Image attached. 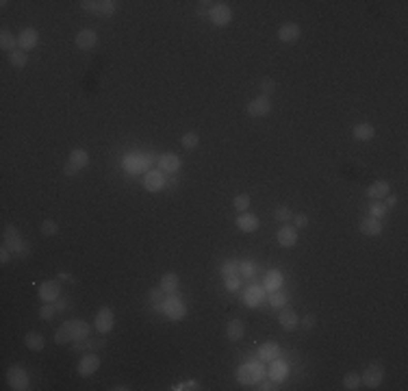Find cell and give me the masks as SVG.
Wrapping results in <instances>:
<instances>
[{
    "label": "cell",
    "instance_id": "4fadbf2b",
    "mask_svg": "<svg viewBox=\"0 0 408 391\" xmlns=\"http://www.w3.org/2000/svg\"><path fill=\"white\" fill-rule=\"evenodd\" d=\"M157 165L163 174H174V172H178V167H181V159H178V154L167 152V154H161Z\"/></svg>",
    "mask_w": 408,
    "mask_h": 391
},
{
    "label": "cell",
    "instance_id": "bcb514c9",
    "mask_svg": "<svg viewBox=\"0 0 408 391\" xmlns=\"http://www.w3.org/2000/svg\"><path fill=\"white\" fill-rule=\"evenodd\" d=\"M274 89H276L274 78H263V80H260V92H263V96L274 94Z\"/></svg>",
    "mask_w": 408,
    "mask_h": 391
},
{
    "label": "cell",
    "instance_id": "d4e9b609",
    "mask_svg": "<svg viewBox=\"0 0 408 391\" xmlns=\"http://www.w3.org/2000/svg\"><path fill=\"white\" fill-rule=\"evenodd\" d=\"M258 217L256 215H252V213H241L239 217H237V228L239 231H243V233H252V231H256L258 228Z\"/></svg>",
    "mask_w": 408,
    "mask_h": 391
},
{
    "label": "cell",
    "instance_id": "7a4b0ae2",
    "mask_svg": "<svg viewBox=\"0 0 408 391\" xmlns=\"http://www.w3.org/2000/svg\"><path fill=\"white\" fill-rule=\"evenodd\" d=\"M3 246L9 248L13 255L20 257V259H26L31 255V250H33L31 243L22 239V235L18 233V228H15V226H7L5 228V233H3Z\"/></svg>",
    "mask_w": 408,
    "mask_h": 391
},
{
    "label": "cell",
    "instance_id": "484cf974",
    "mask_svg": "<svg viewBox=\"0 0 408 391\" xmlns=\"http://www.w3.org/2000/svg\"><path fill=\"white\" fill-rule=\"evenodd\" d=\"M243 332H246V326H243L241 320H230L226 326V337L230 341H239L243 337Z\"/></svg>",
    "mask_w": 408,
    "mask_h": 391
},
{
    "label": "cell",
    "instance_id": "e575fe53",
    "mask_svg": "<svg viewBox=\"0 0 408 391\" xmlns=\"http://www.w3.org/2000/svg\"><path fill=\"white\" fill-rule=\"evenodd\" d=\"M343 387L349 389V391L358 389V387H361V374H354V372L345 374V376H343Z\"/></svg>",
    "mask_w": 408,
    "mask_h": 391
},
{
    "label": "cell",
    "instance_id": "8992f818",
    "mask_svg": "<svg viewBox=\"0 0 408 391\" xmlns=\"http://www.w3.org/2000/svg\"><path fill=\"white\" fill-rule=\"evenodd\" d=\"M161 306H163V313H165L169 320H183L185 317V313H187V306H185V302L178 296H174V293H169V296L163 300L161 302Z\"/></svg>",
    "mask_w": 408,
    "mask_h": 391
},
{
    "label": "cell",
    "instance_id": "d590c367",
    "mask_svg": "<svg viewBox=\"0 0 408 391\" xmlns=\"http://www.w3.org/2000/svg\"><path fill=\"white\" fill-rule=\"evenodd\" d=\"M269 302H272V306H276V309H282L284 304H287V293H284L282 289L272 291V296H269Z\"/></svg>",
    "mask_w": 408,
    "mask_h": 391
},
{
    "label": "cell",
    "instance_id": "d6986e66",
    "mask_svg": "<svg viewBox=\"0 0 408 391\" xmlns=\"http://www.w3.org/2000/svg\"><path fill=\"white\" fill-rule=\"evenodd\" d=\"M276 239H278L280 246L284 248H293L298 243V231L293 226H282L278 233H276Z\"/></svg>",
    "mask_w": 408,
    "mask_h": 391
},
{
    "label": "cell",
    "instance_id": "44dd1931",
    "mask_svg": "<svg viewBox=\"0 0 408 391\" xmlns=\"http://www.w3.org/2000/svg\"><path fill=\"white\" fill-rule=\"evenodd\" d=\"M361 233L367 235V237H378L382 233V224L378 217H365L361 219Z\"/></svg>",
    "mask_w": 408,
    "mask_h": 391
},
{
    "label": "cell",
    "instance_id": "f35d334b",
    "mask_svg": "<svg viewBox=\"0 0 408 391\" xmlns=\"http://www.w3.org/2000/svg\"><path fill=\"white\" fill-rule=\"evenodd\" d=\"M222 274L226 276H239V261H226L222 265Z\"/></svg>",
    "mask_w": 408,
    "mask_h": 391
},
{
    "label": "cell",
    "instance_id": "f546056e",
    "mask_svg": "<svg viewBox=\"0 0 408 391\" xmlns=\"http://www.w3.org/2000/svg\"><path fill=\"white\" fill-rule=\"evenodd\" d=\"M72 165H76L78 170H83V167H87L89 165V154H87V150H83V148H76V150H72L70 152V159H68Z\"/></svg>",
    "mask_w": 408,
    "mask_h": 391
},
{
    "label": "cell",
    "instance_id": "ba28073f",
    "mask_svg": "<svg viewBox=\"0 0 408 391\" xmlns=\"http://www.w3.org/2000/svg\"><path fill=\"white\" fill-rule=\"evenodd\" d=\"M382 378H385V370H382V365L380 363H371V365H367V370L363 372L361 382L365 387H369V389H376V387H380Z\"/></svg>",
    "mask_w": 408,
    "mask_h": 391
},
{
    "label": "cell",
    "instance_id": "e0dca14e",
    "mask_svg": "<svg viewBox=\"0 0 408 391\" xmlns=\"http://www.w3.org/2000/svg\"><path fill=\"white\" fill-rule=\"evenodd\" d=\"M278 39L282 44H296L300 39V26L298 24H293V22L282 24L280 31H278Z\"/></svg>",
    "mask_w": 408,
    "mask_h": 391
},
{
    "label": "cell",
    "instance_id": "d6a6232c",
    "mask_svg": "<svg viewBox=\"0 0 408 391\" xmlns=\"http://www.w3.org/2000/svg\"><path fill=\"white\" fill-rule=\"evenodd\" d=\"M9 63L13 65V68H24V65L28 63V57H26L24 50H13L9 54Z\"/></svg>",
    "mask_w": 408,
    "mask_h": 391
},
{
    "label": "cell",
    "instance_id": "ffe728a7",
    "mask_svg": "<svg viewBox=\"0 0 408 391\" xmlns=\"http://www.w3.org/2000/svg\"><path fill=\"white\" fill-rule=\"evenodd\" d=\"M243 300H246L248 306H258L265 300V289L256 287V285H250V287L246 289V293H243Z\"/></svg>",
    "mask_w": 408,
    "mask_h": 391
},
{
    "label": "cell",
    "instance_id": "f5cc1de1",
    "mask_svg": "<svg viewBox=\"0 0 408 391\" xmlns=\"http://www.w3.org/2000/svg\"><path fill=\"white\" fill-rule=\"evenodd\" d=\"M293 222H296V228H302L308 224V217L304 213H298V215H293Z\"/></svg>",
    "mask_w": 408,
    "mask_h": 391
},
{
    "label": "cell",
    "instance_id": "ac0fdd59",
    "mask_svg": "<svg viewBox=\"0 0 408 391\" xmlns=\"http://www.w3.org/2000/svg\"><path fill=\"white\" fill-rule=\"evenodd\" d=\"M37 42H39V35H37L35 29H24L20 35H18V46L22 48L24 52H26V50H33V48L37 46Z\"/></svg>",
    "mask_w": 408,
    "mask_h": 391
},
{
    "label": "cell",
    "instance_id": "30bf717a",
    "mask_svg": "<svg viewBox=\"0 0 408 391\" xmlns=\"http://www.w3.org/2000/svg\"><path fill=\"white\" fill-rule=\"evenodd\" d=\"M209 18L215 26H226V24H230V20H232V11L228 5L219 3V5H213V9L209 11Z\"/></svg>",
    "mask_w": 408,
    "mask_h": 391
},
{
    "label": "cell",
    "instance_id": "91938a15",
    "mask_svg": "<svg viewBox=\"0 0 408 391\" xmlns=\"http://www.w3.org/2000/svg\"><path fill=\"white\" fill-rule=\"evenodd\" d=\"M174 389H198V382H195V380H189V382H185V385H178V387H174Z\"/></svg>",
    "mask_w": 408,
    "mask_h": 391
},
{
    "label": "cell",
    "instance_id": "ab89813d",
    "mask_svg": "<svg viewBox=\"0 0 408 391\" xmlns=\"http://www.w3.org/2000/svg\"><path fill=\"white\" fill-rule=\"evenodd\" d=\"M118 3L115 0H100V15H113L118 11Z\"/></svg>",
    "mask_w": 408,
    "mask_h": 391
},
{
    "label": "cell",
    "instance_id": "9c48e42d",
    "mask_svg": "<svg viewBox=\"0 0 408 391\" xmlns=\"http://www.w3.org/2000/svg\"><path fill=\"white\" fill-rule=\"evenodd\" d=\"M165 183H167V178H165V174L161 172V170H148V172L143 174V187L148 191H161L163 187H165Z\"/></svg>",
    "mask_w": 408,
    "mask_h": 391
},
{
    "label": "cell",
    "instance_id": "6da1fadb",
    "mask_svg": "<svg viewBox=\"0 0 408 391\" xmlns=\"http://www.w3.org/2000/svg\"><path fill=\"white\" fill-rule=\"evenodd\" d=\"M89 330L92 328H89L87 322H83V320H68L65 324L59 326V330H56V335H54V341L59 346L74 344V341H78V339L89 337Z\"/></svg>",
    "mask_w": 408,
    "mask_h": 391
},
{
    "label": "cell",
    "instance_id": "94428289",
    "mask_svg": "<svg viewBox=\"0 0 408 391\" xmlns=\"http://www.w3.org/2000/svg\"><path fill=\"white\" fill-rule=\"evenodd\" d=\"M59 281H74V278H72V276H70V274H65V272H61V274H59Z\"/></svg>",
    "mask_w": 408,
    "mask_h": 391
},
{
    "label": "cell",
    "instance_id": "7402d4cb",
    "mask_svg": "<svg viewBox=\"0 0 408 391\" xmlns=\"http://www.w3.org/2000/svg\"><path fill=\"white\" fill-rule=\"evenodd\" d=\"M258 358L265 363H272L278 358V344H274V341H265V344H260L258 348Z\"/></svg>",
    "mask_w": 408,
    "mask_h": 391
},
{
    "label": "cell",
    "instance_id": "277c9868",
    "mask_svg": "<svg viewBox=\"0 0 408 391\" xmlns=\"http://www.w3.org/2000/svg\"><path fill=\"white\" fill-rule=\"evenodd\" d=\"M235 376L241 385H256V382L265 378V370L260 363H248V365H241V368L235 372Z\"/></svg>",
    "mask_w": 408,
    "mask_h": 391
},
{
    "label": "cell",
    "instance_id": "11a10c76",
    "mask_svg": "<svg viewBox=\"0 0 408 391\" xmlns=\"http://www.w3.org/2000/svg\"><path fill=\"white\" fill-rule=\"evenodd\" d=\"M9 248H5L3 246V250H0V263H3V265H7V263H9Z\"/></svg>",
    "mask_w": 408,
    "mask_h": 391
},
{
    "label": "cell",
    "instance_id": "8d00e7d4",
    "mask_svg": "<svg viewBox=\"0 0 408 391\" xmlns=\"http://www.w3.org/2000/svg\"><path fill=\"white\" fill-rule=\"evenodd\" d=\"M54 313H59V311H56V306H54V302H44V306L39 309V317L46 320V322H50L52 317H54Z\"/></svg>",
    "mask_w": 408,
    "mask_h": 391
},
{
    "label": "cell",
    "instance_id": "f1b7e54d",
    "mask_svg": "<svg viewBox=\"0 0 408 391\" xmlns=\"http://www.w3.org/2000/svg\"><path fill=\"white\" fill-rule=\"evenodd\" d=\"M24 344H26V348H31L33 352H42L46 346V339H44V335H39V332H28V335L24 337Z\"/></svg>",
    "mask_w": 408,
    "mask_h": 391
},
{
    "label": "cell",
    "instance_id": "7c38bea8",
    "mask_svg": "<svg viewBox=\"0 0 408 391\" xmlns=\"http://www.w3.org/2000/svg\"><path fill=\"white\" fill-rule=\"evenodd\" d=\"M59 293H61V287L56 281H46L39 285V300L42 302H56Z\"/></svg>",
    "mask_w": 408,
    "mask_h": 391
},
{
    "label": "cell",
    "instance_id": "f6af8a7d",
    "mask_svg": "<svg viewBox=\"0 0 408 391\" xmlns=\"http://www.w3.org/2000/svg\"><path fill=\"white\" fill-rule=\"evenodd\" d=\"M80 7L87 11V13H94V15H100V3L98 0H83Z\"/></svg>",
    "mask_w": 408,
    "mask_h": 391
},
{
    "label": "cell",
    "instance_id": "60d3db41",
    "mask_svg": "<svg viewBox=\"0 0 408 391\" xmlns=\"http://www.w3.org/2000/svg\"><path fill=\"white\" fill-rule=\"evenodd\" d=\"M258 272V267L254 263H239V276L241 278H252Z\"/></svg>",
    "mask_w": 408,
    "mask_h": 391
},
{
    "label": "cell",
    "instance_id": "83f0119b",
    "mask_svg": "<svg viewBox=\"0 0 408 391\" xmlns=\"http://www.w3.org/2000/svg\"><path fill=\"white\" fill-rule=\"evenodd\" d=\"M282 287V274L278 270H272L265 274V289L272 293V291H278Z\"/></svg>",
    "mask_w": 408,
    "mask_h": 391
},
{
    "label": "cell",
    "instance_id": "603a6c76",
    "mask_svg": "<svg viewBox=\"0 0 408 391\" xmlns=\"http://www.w3.org/2000/svg\"><path fill=\"white\" fill-rule=\"evenodd\" d=\"M389 183L387 181H376V183H371L369 187H367V196L369 198H373V200H385L387 196H389Z\"/></svg>",
    "mask_w": 408,
    "mask_h": 391
},
{
    "label": "cell",
    "instance_id": "6f0895ef",
    "mask_svg": "<svg viewBox=\"0 0 408 391\" xmlns=\"http://www.w3.org/2000/svg\"><path fill=\"white\" fill-rule=\"evenodd\" d=\"M54 306H56V311H65V309H70V302L68 300H56Z\"/></svg>",
    "mask_w": 408,
    "mask_h": 391
},
{
    "label": "cell",
    "instance_id": "816d5d0a",
    "mask_svg": "<svg viewBox=\"0 0 408 391\" xmlns=\"http://www.w3.org/2000/svg\"><path fill=\"white\" fill-rule=\"evenodd\" d=\"M385 211H387V207H385V205H382V202L378 200L376 205L371 207V217H378V219H380L382 215H385Z\"/></svg>",
    "mask_w": 408,
    "mask_h": 391
},
{
    "label": "cell",
    "instance_id": "4dcf8cb0",
    "mask_svg": "<svg viewBox=\"0 0 408 391\" xmlns=\"http://www.w3.org/2000/svg\"><path fill=\"white\" fill-rule=\"evenodd\" d=\"M15 44H18V37H13V33L9 31V29H3L0 31V48H3L5 52H13V48H15Z\"/></svg>",
    "mask_w": 408,
    "mask_h": 391
},
{
    "label": "cell",
    "instance_id": "ee69618b",
    "mask_svg": "<svg viewBox=\"0 0 408 391\" xmlns=\"http://www.w3.org/2000/svg\"><path fill=\"white\" fill-rule=\"evenodd\" d=\"M274 217L278 219V222H289V219L293 217V213H291V209H289V207H276Z\"/></svg>",
    "mask_w": 408,
    "mask_h": 391
},
{
    "label": "cell",
    "instance_id": "5bb4252c",
    "mask_svg": "<svg viewBox=\"0 0 408 391\" xmlns=\"http://www.w3.org/2000/svg\"><path fill=\"white\" fill-rule=\"evenodd\" d=\"M100 368V356L98 354H85L83 358L78 361V374L83 378H87V376H92V374Z\"/></svg>",
    "mask_w": 408,
    "mask_h": 391
},
{
    "label": "cell",
    "instance_id": "681fc988",
    "mask_svg": "<svg viewBox=\"0 0 408 391\" xmlns=\"http://www.w3.org/2000/svg\"><path fill=\"white\" fill-rule=\"evenodd\" d=\"M241 285V276H226V287L230 291H237Z\"/></svg>",
    "mask_w": 408,
    "mask_h": 391
},
{
    "label": "cell",
    "instance_id": "5b68a950",
    "mask_svg": "<svg viewBox=\"0 0 408 391\" xmlns=\"http://www.w3.org/2000/svg\"><path fill=\"white\" fill-rule=\"evenodd\" d=\"M7 382H9V387L13 391H26L31 389V380H28V374L26 370L22 368V365H11L9 370H7Z\"/></svg>",
    "mask_w": 408,
    "mask_h": 391
},
{
    "label": "cell",
    "instance_id": "3957f363",
    "mask_svg": "<svg viewBox=\"0 0 408 391\" xmlns=\"http://www.w3.org/2000/svg\"><path fill=\"white\" fill-rule=\"evenodd\" d=\"M159 159L154 154H145V152H135V154H126L124 157V167L130 174H145L148 170H152V163H157Z\"/></svg>",
    "mask_w": 408,
    "mask_h": 391
},
{
    "label": "cell",
    "instance_id": "9a60e30c",
    "mask_svg": "<svg viewBox=\"0 0 408 391\" xmlns=\"http://www.w3.org/2000/svg\"><path fill=\"white\" fill-rule=\"evenodd\" d=\"M98 42V35L94 29H83L76 33V46L80 48V50H92V48L96 46Z\"/></svg>",
    "mask_w": 408,
    "mask_h": 391
},
{
    "label": "cell",
    "instance_id": "680465c9",
    "mask_svg": "<svg viewBox=\"0 0 408 391\" xmlns=\"http://www.w3.org/2000/svg\"><path fill=\"white\" fill-rule=\"evenodd\" d=\"M397 205V196H387L385 198V207L389 209V207H395Z\"/></svg>",
    "mask_w": 408,
    "mask_h": 391
},
{
    "label": "cell",
    "instance_id": "c3c4849f",
    "mask_svg": "<svg viewBox=\"0 0 408 391\" xmlns=\"http://www.w3.org/2000/svg\"><path fill=\"white\" fill-rule=\"evenodd\" d=\"M302 326H304L306 330L315 328V326H317V315H315V313H308V315H304V317H302Z\"/></svg>",
    "mask_w": 408,
    "mask_h": 391
},
{
    "label": "cell",
    "instance_id": "9f6ffc18",
    "mask_svg": "<svg viewBox=\"0 0 408 391\" xmlns=\"http://www.w3.org/2000/svg\"><path fill=\"white\" fill-rule=\"evenodd\" d=\"M258 389H260V391H272V389H276V380H265V382H260Z\"/></svg>",
    "mask_w": 408,
    "mask_h": 391
},
{
    "label": "cell",
    "instance_id": "4316f807",
    "mask_svg": "<svg viewBox=\"0 0 408 391\" xmlns=\"http://www.w3.org/2000/svg\"><path fill=\"white\" fill-rule=\"evenodd\" d=\"M178 283H181V278H178V274H174V272H167V274H163V278H161V285L159 287L165 291V293H176V289H178Z\"/></svg>",
    "mask_w": 408,
    "mask_h": 391
},
{
    "label": "cell",
    "instance_id": "836d02e7",
    "mask_svg": "<svg viewBox=\"0 0 408 391\" xmlns=\"http://www.w3.org/2000/svg\"><path fill=\"white\" fill-rule=\"evenodd\" d=\"M232 205H235V209L239 211V213H246V211L250 209V196H248V193H239V196H235Z\"/></svg>",
    "mask_w": 408,
    "mask_h": 391
},
{
    "label": "cell",
    "instance_id": "52a82bcc",
    "mask_svg": "<svg viewBox=\"0 0 408 391\" xmlns=\"http://www.w3.org/2000/svg\"><path fill=\"white\" fill-rule=\"evenodd\" d=\"M94 326H96V330L100 332V335H107V332H111L113 326H115V315H113V309L111 306H102L100 311L96 313Z\"/></svg>",
    "mask_w": 408,
    "mask_h": 391
},
{
    "label": "cell",
    "instance_id": "2e32d148",
    "mask_svg": "<svg viewBox=\"0 0 408 391\" xmlns=\"http://www.w3.org/2000/svg\"><path fill=\"white\" fill-rule=\"evenodd\" d=\"M278 322H280V326H282L284 330H296V328H298V324H300V320H298L296 311H293L291 306H287V304H284V306L280 309Z\"/></svg>",
    "mask_w": 408,
    "mask_h": 391
},
{
    "label": "cell",
    "instance_id": "cb8c5ba5",
    "mask_svg": "<svg viewBox=\"0 0 408 391\" xmlns=\"http://www.w3.org/2000/svg\"><path fill=\"white\" fill-rule=\"evenodd\" d=\"M352 135H354V139H358V142H369V139L376 137V128H373L371 124H367V122H361V124L354 126Z\"/></svg>",
    "mask_w": 408,
    "mask_h": 391
},
{
    "label": "cell",
    "instance_id": "1f68e13d",
    "mask_svg": "<svg viewBox=\"0 0 408 391\" xmlns=\"http://www.w3.org/2000/svg\"><path fill=\"white\" fill-rule=\"evenodd\" d=\"M287 363H282V361H272V370H269V378L272 380H284L287 378Z\"/></svg>",
    "mask_w": 408,
    "mask_h": 391
},
{
    "label": "cell",
    "instance_id": "db71d44e",
    "mask_svg": "<svg viewBox=\"0 0 408 391\" xmlns=\"http://www.w3.org/2000/svg\"><path fill=\"white\" fill-rule=\"evenodd\" d=\"M76 172H78V167H76V165H72V163H70V161H65V167H63V174H65V176H74Z\"/></svg>",
    "mask_w": 408,
    "mask_h": 391
},
{
    "label": "cell",
    "instance_id": "8fae6325",
    "mask_svg": "<svg viewBox=\"0 0 408 391\" xmlns=\"http://www.w3.org/2000/svg\"><path fill=\"white\" fill-rule=\"evenodd\" d=\"M272 111V102H269V96H258L254 100L248 102V113L252 118H263Z\"/></svg>",
    "mask_w": 408,
    "mask_h": 391
},
{
    "label": "cell",
    "instance_id": "74e56055",
    "mask_svg": "<svg viewBox=\"0 0 408 391\" xmlns=\"http://www.w3.org/2000/svg\"><path fill=\"white\" fill-rule=\"evenodd\" d=\"M59 233V224L54 222V219H44L42 222V235H46V237H52V235Z\"/></svg>",
    "mask_w": 408,
    "mask_h": 391
},
{
    "label": "cell",
    "instance_id": "b9f144b4",
    "mask_svg": "<svg viewBox=\"0 0 408 391\" xmlns=\"http://www.w3.org/2000/svg\"><path fill=\"white\" fill-rule=\"evenodd\" d=\"M165 298H167V293L163 291L161 287H154V289H150V291H148V300H150L152 304H161Z\"/></svg>",
    "mask_w": 408,
    "mask_h": 391
},
{
    "label": "cell",
    "instance_id": "7bdbcfd3",
    "mask_svg": "<svg viewBox=\"0 0 408 391\" xmlns=\"http://www.w3.org/2000/svg\"><path fill=\"white\" fill-rule=\"evenodd\" d=\"M181 144L185 146L187 150H193L195 146L200 144V137L195 135V133H185V135H183V139H181Z\"/></svg>",
    "mask_w": 408,
    "mask_h": 391
},
{
    "label": "cell",
    "instance_id": "7dc6e473",
    "mask_svg": "<svg viewBox=\"0 0 408 391\" xmlns=\"http://www.w3.org/2000/svg\"><path fill=\"white\" fill-rule=\"evenodd\" d=\"M72 350H74V352H89V337L74 341V344H72Z\"/></svg>",
    "mask_w": 408,
    "mask_h": 391
},
{
    "label": "cell",
    "instance_id": "f907efd6",
    "mask_svg": "<svg viewBox=\"0 0 408 391\" xmlns=\"http://www.w3.org/2000/svg\"><path fill=\"white\" fill-rule=\"evenodd\" d=\"M104 341L102 337H98V339H94V337H89V352H94V350H100V348H104Z\"/></svg>",
    "mask_w": 408,
    "mask_h": 391
}]
</instances>
